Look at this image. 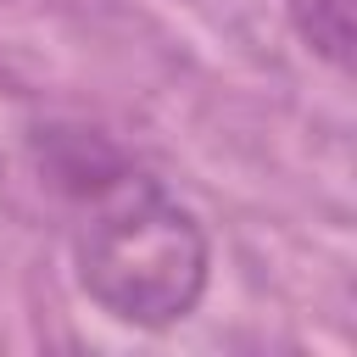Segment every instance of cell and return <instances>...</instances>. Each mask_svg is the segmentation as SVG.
<instances>
[{"mask_svg": "<svg viewBox=\"0 0 357 357\" xmlns=\"http://www.w3.org/2000/svg\"><path fill=\"white\" fill-rule=\"evenodd\" d=\"M39 167L73 201V279L128 329L184 324L212 279L201 218L145 167L123 162L95 134L50 128Z\"/></svg>", "mask_w": 357, "mask_h": 357, "instance_id": "cell-1", "label": "cell"}, {"mask_svg": "<svg viewBox=\"0 0 357 357\" xmlns=\"http://www.w3.org/2000/svg\"><path fill=\"white\" fill-rule=\"evenodd\" d=\"M284 11H290L296 39L324 67L351 78V61H357V0H284Z\"/></svg>", "mask_w": 357, "mask_h": 357, "instance_id": "cell-2", "label": "cell"}]
</instances>
